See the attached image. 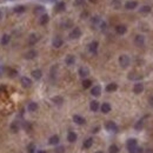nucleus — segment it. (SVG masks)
<instances>
[{
  "label": "nucleus",
  "instance_id": "obj_48",
  "mask_svg": "<svg viewBox=\"0 0 153 153\" xmlns=\"http://www.w3.org/2000/svg\"><path fill=\"white\" fill-rule=\"evenodd\" d=\"M95 153H103V152H101V151H98V152H95Z\"/></svg>",
  "mask_w": 153,
  "mask_h": 153
},
{
  "label": "nucleus",
  "instance_id": "obj_13",
  "mask_svg": "<svg viewBox=\"0 0 153 153\" xmlns=\"http://www.w3.org/2000/svg\"><path fill=\"white\" fill-rule=\"evenodd\" d=\"M35 57H37V51H34V49H31V51L26 52V54H25V58L28 59V60H31V59H34Z\"/></svg>",
  "mask_w": 153,
  "mask_h": 153
},
{
  "label": "nucleus",
  "instance_id": "obj_6",
  "mask_svg": "<svg viewBox=\"0 0 153 153\" xmlns=\"http://www.w3.org/2000/svg\"><path fill=\"white\" fill-rule=\"evenodd\" d=\"M134 43L137 46H143L145 44V38L144 35H141V34H139V35H137L134 39Z\"/></svg>",
  "mask_w": 153,
  "mask_h": 153
},
{
  "label": "nucleus",
  "instance_id": "obj_17",
  "mask_svg": "<svg viewBox=\"0 0 153 153\" xmlns=\"http://www.w3.org/2000/svg\"><path fill=\"white\" fill-rule=\"evenodd\" d=\"M73 121L75 122V124H78V125H84V124H85V119L80 116H74L73 117Z\"/></svg>",
  "mask_w": 153,
  "mask_h": 153
},
{
  "label": "nucleus",
  "instance_id": "obj_14",
  "mask_svg": "<svg viewBox=\"0 0 153 153\" xmlns=\"http://www.w3.org/2000/svg\"><path fill=\"white\" fill-rule=\"evenodd\" d=\"M101 93V88H100V86H94L93 88L91 90V94L93 95V97H99Z\"/></svg>",
  "mask_w": 153,
  "mask_h": 153
},
{
  "label": "nucleus",
  "instance_id": "obj_49",
  "mask_svg": "<svg viewBox=\"0 0 153 153\" xmlns=\"http://www.w3.org/2000/svg\"><path fill=\"white\" fill-rule=\"evenodd\" d=\"M0 19H1V12H0Z\"/></svg>",
  "mask_w": 153,
  "mask_h": 153
},
{
  "label": "nucleus",
  "instance_id": "obj_43",
  "mask_svg": "<svg viewBox=\"0 0 153 153\" xmlns=\"http://www.w3.org/2000/svg\"><path fill=\"white\" fill-rule=\"evenodd\" d=\"M11 76H15L17 75V71H11V74H9Z\"/></svg>",
  "mask_w": 153,
  "mask_h": 153
},
{
  "label": "nucleus",
  "instance_id": "obj_44",
  "mask_svg": "<svg viewBox=\"0 0 153 153\" xmlns=\"http://www.w3.org/2000/svg\"><path fill=\"white\" fill-rule=\"evenodd\" d=\"M146 153H153V150H152V148H147Z\"/></svg>",
  "mask_w": 153,
  "mask_h": 153
},
{
  "label": "nucleus",
  "instance_id": "obj_22",
  "mask_svg": "<svg viewBox=\"0 0 153 153\" xmlns=\"http://www.w3.org/2000/svg\"><path fill=\"white\" fill-rule=\"evenodd\" d=\"M67 140L70 141V143H74V141L76 140V134L74 133V132H68V134H67Z\"/></svg>",
  "mask_w": 153,
  "mask_h": 153
},
{
  "label": "nucleus",
  "instance_id": "obj_16",
  "mask_svg": "<svg viewBox=\"0 0 153 153\" xmlns=\"http://www.w3.org/2000/svg\"><path fill=\"white\" fill-rule=\"evenodd\" d=\"M100 110L103 113H108L111 111V105L110 104H107V103H104V104L100 106Z\"/></svg>",
  "mask_w": 153,
  "mask_h": 153
},
{
  "label": "nucleus",
  "instance_id": "obj_15",
  "mask_svg": "<svg viewBox=\"0 0 153 153\" xmlns=\"http://www.w3.org/2000/svg\"><path fill=\"white\" fill-rule=\"evenodd\" d=\"M32 76H33L35 80H39L41 76H43V72L40 70H34V71H32Z\"/></svg>",
  "mask_w": 153,
  "mask_h": 153
},
{
  "label": "nucleus",
  "instance_id": "obj_25",
  "mask_svg": "<svg viewBox=\"0 0 153 153\" xmlns=\"http://www.w3.org/2000/svg\"><path fill=\"white\" fill-rule=\"evenodd\" d=\"M65 3H58L57 5H55V11L57 12H62V11H65Z\"/></svg>",
  "mask_w": 153,
  "mask_h": 153
},
{
  "label": "nucleus",
  "instance_id": "obj_37",
  "mask_svg": "<svg viewBox=\"0 0 153 153\" xmlns=\"http://www.w3.org/2000/svg\"><path fill=\"white\" fill-rule=\"evenodd\" d=\"M54 152H55V153H64V152H65V147H64V146H58V147H55Z\"/></svg>",
  "mask_w": 153,
  "mask_h": 153
},
{
  "label": "nucleus",
  "instance_id": "obj_11",
  "mask_svg": "<svg viewBox=\"0 0 153 153\" xmlns=\"http://www.w3.org/2000/svg\"><path fill=\"white\" fill-rule=\"evenodd\" d=\"M21 85L24 86V87H30V86L32 85V80H31L30 78H27V76H22L21 78Z\"/></svg>",
  "mask_w": 153,
  "mask_h": 153
},
{
  "label": "nucleus",
  "instance_id": "obj_24",
  "mask_svg": "<svg viewBox=\"0 0 153 153\" xmlns=\"http://www.w3.org/2000/svg\"><path fill=\"white\" fill-rule=\"evenodd\" d=\"M92 145H93V139H92V138H87V139L84 141V148H90Z\"/></svg>",
  "mask_w": 153,
  "mask_h": 153
},
{
  "label": "nucleus",
  "instance_id": "obj_34",
  "mask_svg": "<svg viewBox=\"0 0 153 153\" xmlns=\"http://www.w3.org/2000/svg\"><path fill=\"white\" fill-rule=\"evenodd\" d=\"M34 151H35V145H34L33 143H31V144L27 146V152L28 153H34Z\"/></svg>",
  "mask_w": 153,
  "mask_h": 153
},
{
  "label": "nucleus",
  "instance_id": "obj_21",
  "mask_svg": "<svg viewBox=\"0 0 153 153\" xmlns=\"http://www.w3.org/2000/svg\"><path fill=\"white\" fill-rule=\"evenodd\" d=\"M117 88H118V85L114 84V83L108 84V85L106 86V91L107 92H114V91H117Z\"/></svg>",
  "mask_w": 153,
  "mask_h": 153
},
{
  "label": "nucleus",
  "instance_id": "obj_3",
  "mask_svg": "<svg viewBox=\"0 0 153 153\" xmlns=\"http://www.w3.org/2000/svg\"><path fill=\"white\" fill-rule=\"evenodd\" d=\"M80 35H81V31H80V28H78V27H74L70 33L71 39H78V38H80Z\"/></svg>",
  "mask_w": 153,
  "mask_h": 153
},
{
  "label": "nucleus",
  "instance_id": "obj_7",
  "mask_svg": "<svg viewBox=\"0 0 153 153\" xmlns=\"http://www.w3.org/2000/svg\"><path fill=\"white\" fill-rule=\"evenodd\" d=\"M144 91V85L141 83H138L134 85V87H133V92H134L135 94H139V93H141V92Z\"/></svg>",
  "mask_w": 153,
  "mask_h": 153
},
{
  "label": "nucleus",
  "instance_id": "obj_31",
  "mask_svg": "<svg viewBox=\"0 0 153 153\" xmlns=\"http://www.w3.org/2000/svg\"><path fill=\"white\" fill-rule=\"evenodd\" d=\"M140 12L141 13H150L151 12V6L150 5H145V6L140 7Z\"/></svg>",
  "mask_w": 153,
  "mask_h": 153
},
{
  "label": "nucleus",
  "instance_id": "obj_5",
  "mask_svg": "<svg viewBox=\"0 0 153 153\" xmlns=\"http://www.w3.org/2000/svg\"><path fill=\"white\" fill-rule=\"evenodd\" d=\"M98 46H99L98 41H92V43L88 45V51L91 53H93V54H95L97 51H98Z\"/></svg>",
  "mask_w": 153,
  "mask_h": 153
},
{
  "label": "nucleus",
  "instance_id": "obj_39",
  "mask_svg": "<svg viewBox=\"0 0 153 153\" xmlns=\"http://www.w3.org/2000/svg\"><path fill=\"white\" fill-rule=\"evenodd\" d=\"M11 129H12V131H13V132H18V130H19L18 124H17V122H13L12 126H11Z\"/></svg>",
  "mask_w": 153,
  "mask_h": 153
},
{
  "label": "nucleus",
  "instance_id": "obj_41",
  "mask_svg": "<svg viewBox=\"0 0 153 153\" xmlns=\"http://www.w3.org/2000/svg\"><path fill=\"white\" fill-rule=\"evenodd\" d=\"M134 153H144V150H143L141 147H138V146H137V148H135Z\"/></svg>",
  "mask_w": 153,
  "mask_h": 153
},
{
  "label": "nucleus",
  "instance_id": "obj_35",
  "mask_svg": "<svg viewBox=\"0 0 153 153\" xmlns=\"http://www.w3.org/2000/svg\"><path fill=\"white\" fill-rule=\"evenodd\" d=\"M25 9H26V8H25L24 6H18V7H15V8H14V12L19 14V13H24Z\"/></svg>",
  "mask_w": 153,
  "mask_h": 153
},
{
  "label": "nucleus",
  "instance_id": "obj_8",
  "mask_svg": "<svg viewBox=\"0 0 153 153\" xmlns=\"http://www.w3.org/2000/svg\"><path fill=\"white\" fill-rule=\"evenodd\" d=\"M53 46H54L55 48H59V47H61L62 46V44H64V41H62V39L59 37H55L54 39H53Z\"/></svg>",
  "mask_w": 153,
  "mask_h": 153
},
{
  "label": "nucleus",
  "instance_id": "obj_33",
  "mask_svg": "<svg viewBox=\"0 0 153 153\" xmlns=\"http://www.w3.org/2000/svg\"><path fill=\"white\" fill-rule=\"evenodd\" d=\"M44 11H45V8H44L43 6H38L34 8V13H35V14H43Z\"/></svg>",
  "mask_w": 153,
  "mask_h": 153
},
{
  "label": "nucleus",
  "instance_id": "obj_32",
  "mask_svg": "<svg viewBox=\"0 0 153 153\" xmlns=\"http://www.w3.org/2000/svg\"><path fill=\"white\" fill-rule=\"evenodd\" d=\"M52 101L54 103V104H57V105H61L64 100H62L61 97H54V98H52Z\"/></svg>",
  "mask_w": 153,
  "mask_h": 153
},
{
  "label": "nucleus",
  "instance_id": "obj_9",
  "mask_svg": "<svg viewBox=\"0 0 153 153\" xmlns=\"http://www.w3.org/2000/svg\"><path fill=\"white\" fill-rule=\"evenodd\" d=\"M126 31H127V28H126L125 25H118V26L116 27V32H117L118 34H120V35L125 34Z\"/></svg>",
  "mask_w": 153,
  "mask_h": 153
},
{
  "label": "nucleus",
  "instance_id": "obj_42",
  "mask_svg": "<svg viewBox=\"0 0 153 153\" xmlns=\"http://www.w3.org/2000/svg\"><path fill=\"white\" fill-rule=\"evenodd\" d=\"M148 104H150L151 106H153V95H151L150 98H148Z\"/></svg>",
  "mask_w": 153,
  "mask_h": 153
},
{
  "label": "nucleus",
  "instance_id": "obj_47",
  "mask_svg": "<svg viewBox=\"0 0 153 153\" xmlns=\"http://www.w3.org/2000/svg\"><path fill=\"white\" fill-rule=\"evenodd\" d=\"M90 1H91V3H95V1H97V0H90Z\"/></svg>",
  "mask_w": 153,
  "mask_h": 153
},
{
  "label": "nucleus",
  "instance_id": "obj_4",
  "mask_svg": "<svg viewBox=\"0 0 153 153\" xmlns=\"http://www.w3.org/2000/svg\"><path fill=\"white\" fill-rule=\"evenodd\" d=\"M107 131H111V132H117L118 131V126L116 125V122L113 121H107L106 125H105Z\"/></svg>",
  "mask_w": 153,
  "mask_h": 153
},
{
  "label": "nucleus",
  "instance_id": "obj_23",
  "mask_svg": "<svg viewBox=\"0 0 153 153\" xmlns=\"http://www.w3.org/2000/svg\"><path fill=\"white\" fill-rule=\"evenodd\" d=\"M48 20H49L48 15L45 14V13H43L41 17H40V24H41V25H46L47 22H48Z\"/></svg>",
  "mask_w": 153,
  "mask_h": 153
},
{
  "label": "nucleus",
  "instance_id": "obj_36",
  "mask_svg": "<svg viewBox=\"0 0 153 153\" xmlns=\"http://www.w3.org/2000/svg\"><path fill=\"white\" fill-rule=\"evenodd\" d=\"M120 4H121V0H112V5H113V7H116V8H119Z\"/></svg>",
  "mask_w": 153,
  "mask_h": 153
},
{
  "label": "nucleus",
  "instance_id": "obj_1",
  "mask_svg": "<svg viewBox=\"0 0 153 153\" xmlns=\"http://www.w3.org/2000/svg\"><path fill=\"white\" fill-rule=\"evenodd\" d=\"M130 57L129 55H126V54H122V55H120L119 57V64H120V66H121L122 68H126L127 66L130 65Z\"/></svg>",
  "mask_w": 153,
  "mask_h": 153
},
{
  "label": "nucleus",
  "instance_id": "obj_30",
  "mask_svg": "<svg viewBox=\"0 0 153 153\" xmlns=\"http://www.w3.org/2000/svg\"><path fill=\"white\" fill-rule=\"evenodd\" d=\"M108 151H110V153H119V147L117 145H111Z\"/></svg>",
  "mask_w": 153,
  "mask_h": 153
},
{
  "label": "nucleus",
  "instance_id": "obj_27",
  "mask_svg": "<svg viewBox=\"0 0 153 153\" xmlns=\"http://www.w3.org/2000/svg\"><path fill=\"white\" fill-rule=\"evenodd\" d=\"M9 43V35L8 34H4L1 37V45H7Z\"/></svg>",
  "mask_w": 153,
  "mask_h": 153
},
{
  "label": "nucleus",
  "instance_id": "obj_2",
  "mask_svg": "<svg viewBox=\"0 0 153 153\" xmlns=\"http://www.w3.org/2000/svg\"><path fill=\"white\" fill-rule=\"evenodd\" d=\"M135 148H137V140L135 139H129L127 140V150L130 153H134Z\"/></svg>",
  "mask_w": 153,
  "mask_h": 153
},
{
  "label": "nucleus",
  "instance_id": "obj_29",
  "mask_svg": "<svg viewBox=\"0 0 153 153\" xmlns=\"http://www.w3.org/2000/svg\"><path fill=\"white\" fill-rule=\"evenodd\" d=\"M91 86H92V81L90 79L83 80V87H84V88H90Z\"/></svg>",
  "mask_w": 153,
  "mask_h": 153
},
{
  "label": "nucleus",
  "instance_id": "obj_40",
  "mask_svg": "<svg viewBox=\"0 0 153 153\" xmlns=\"http://www.w3.org/2000/svg\"><path fill=\"white\" fill-rule=\"evenodd\" d=\"M85 0H74V5L75 6H80V5H84Z\"/></svg>",
  "mask_w": 153,
  "mask_h": 153
},
{
  "label": "nucleus",
  "instance_id": "obj_12",
  "mask_svg": "<svg viewBox=\"0 0 153 153\" xmlns=\"http://www.w3.org/2000/svg\"><path fill=\"white\" fill-rule=\"evenodd\" d=\"M137 6H138V3H137V1H134V0H132V1H127V3L125 4L126 9H134Z\"/></svg>",
  "mask_w": 153,
  "mask_h": 153
},
{
  "label": "nucleus",
  "instance_id": "obj_45",
  "mask_svg": "<svg viewBox=\"0 0 153 153\" xmlns=\"http://www.w3.org/2000/svg\"><path fill=\"white\" fill-rule=\"evenodd\" d=\"M98 130H99V127H95L94 131H93V132H94V133H97V132H98Z\"/></svg>",
  "mask_w": 153,
  "mask_h": 153
},
{
  "label": "nucleus",
  "instance_id": "obj_20",
  "mask_svg": "<svg viewBox=\"0 0 153 153\" xmlns=\"http://www.w3.org/2000/svg\"><path fill=\"white\" fill-rule=\"evenodd\" d=\"M90 107H91V110L93 111V112H97V111L99 110V103H98L97 100L91 101V104H90Z\"/></svg>",
  "mask_w": 153,
  "mask_h": 153
},
{
  "label": "nucleus",
  "instance_id": "obj_28",
  "mask_svg": "<svg viewBox=\"0 0 153 153\" xmlns=\"http://www.w3.org/2000/svg\"><path fill=\"white\" fill-rule=\"evenodd\" d=\"M38 110V104L37 103H30V105H28V111H31V112H34V111Z\"/></svg>",
  "mask_w": 153,
  "mask_h": 153
},
{
  "label": "nucleus",
  "instance_id": "obj_38",
  "mask_svg": "<svg viewBox=\"0 0 153 153\" xmlns=\"http://www.w3.org/2000/svg\"><path fill=\"white\" fill-rule=\"evenodd\" d=\"M143 124H144V120H143V119L139 120V121H138L137 124H135V126H134L135 130H140L141 127H143Z\"/></svg>",
  "mask_w": 153,
  "mask_h": 153
},
{
  "label": "nucleus",
  "instance_id": "obj_46",
  "mask_svg": "<svg viewBox=\"0 0 153 153\" xmlns=\"http://www.w3.org/2000/svg\"><path fill=\"white\" fill-rule=\"evenodd\" d=\"M38 153H47V152H46V151H39Z\"/></svg>",
  "mask_w": 153,
  "mask_h": 153
},
{
  "label": "nucleus",
  "instance_id": "obj_10",
  "mask_svg": "<svg viewBox=\"0 0 153 153\" xmlns=\"http://www.w3.org/2000/svg\"><path fill=\"white\" fill-rule=\"evenodd\" d=\"M38 40H39V37H38L35 33H33L28 37V44H30V45H34V44H37Z\"/></svg>",
  "mask_w": 153,
  "mask_h": 153
},
{
  "label": "nucleus",
  "instance_id": "obj_19",
  "mask_svg": "<svg viewBox=\"0 0 153 153\" xmlns=\"http://www.w3.org/2000/svg\"><path fill=\"white\" fill-rule=\"evenodd\" d=\"M90 73V71L87 67H80L79 68V75L83 76V78H85V76H87Z\"/></svg>",
  "mask_w": 153,
  "mask_h": 153
},
{
  "label": "nucleus",
  "instance_id": "obj_18",
  "mask_svg": "<svg viewBox=\"0 0 153 153\" xmlns=\"http://www.w3.org/2000/svg\"><path fill=\"white\" fill-rule=\"evenodd\" d=\"M65 62H66V65H68V66L73 65L74 62H75V58H74V55H67L66 59H65Z\"/></svg>",
  "mask_w": 153,
  "mask_h": 153
},
{
  "label": "nucleus",
  "instance_id": "obj_26",
  "mask_svg": "<svg viewBox=\"0 0 153 153\" xmlns=\"http://www.w3.org/2000/svg\"><path fill=\"white\" fill-rule=\"evenodd\" d=\"M48 143L51 145H57L59 143V137H58V135H52V137L49 138Z\"/></svg>",
  "mask_w": 153,
  "mask_h": 153
}]
</instances>
